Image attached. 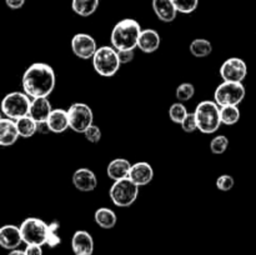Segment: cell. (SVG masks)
Returning <instances> with one entry per match:
<instances>
[{"label": "cell", "mask_w": 256, "mask_h": 255, "mask_svg": "<svg viewBox=\"0 0 256 255\" xmlns=\"http://www.w3.org/2000/svg\"><path fill=\"white\" fill-rule=\"evenodd\" d=\"M246 90L242 82H222L214 92V102L219 106L239 105L244 100Z\"/></svg>", "instance_id": "obj_8"}, {"label": "cell", "mask_w": 256, "mask_h": 255, "mask_svg": "<svg viewBox=\"0 0 256 255\" xmlns=\"http://www.w3.org/2000/svg\"><path fill=\"white\" fill-rule=\"evenodd\" d=\"M212 52V45L206 39H195L190 44V52L195 58L209 56Z\"/></svg>", "instance_id": "obj_25"}, {"label": "cell", "mask_w": 256, "mask_h": 255, "mask_svg": "<svg viewBox=\"0 0 256 255\" xmlns=\"http://www.w3.org/2000/svg\"><path fill=\"white\" fill-rule=\"evenodd\" d=\"M152 9L162 22H172L176 19L178 10L172 0H152Z\"/></svg>", "instance_id": "obj_20"}, {"label": "cell", "mask_w": 256, "mask_h": 255, "mask_svg": "<svg viewBox=\"0 0 256 255\" xmlns=\"http://www.w3.org/2000/svg\"><path fill=\"white\" fill-rule=\"evenodd\" d=\"M5 2H6V5L10 9L16 10L22 8V5L25 4V0H5Z\"/></svg>", "instance_id": "obj_37"}, {"label": "cell", "mask_w": 256, "mask_h": 255, "mask_svg": "<svg viewBox=\"0 0 256 255\" xmlns=\"http://www.w3.org/2000/svg\"><path fill=\"white\" fill-rule=\"evenodd\" d=\"M72 249L74 255H92L94 239L85 230H78L72 238Z\"/></svg>", "instance_id": "obj_13"}, {"label": "cell", "mask_w": 256, "mask_h": 255, "mask_svg": "<svg viewBox=\"0 0 256 255\" xmlns=\"http://www.w3.org/2000/svg\"><path fill=\"white\" fill-rule=\"evenodd\" d=\"M154 178V170L152 166L146 162H139L132 165L129 172V179L138 186L148 185Z\"/></svg>", "instance_id": "obj_15"}, {"label": "cell", "mask_w": 256, "mask_h": 255, "mask_svg": "<svg viewBox=\"0 0 256 255\" xmlns=\"http://www.w3.org/2000/svg\"><path fill=\"white\" fill-rule=\"evenodd\" d=\"M72 50L75 56L82 60L92 59L94 54L96 52L98 46L94 38L85 32L75 34L72 39Z\"/></svg>", "instance_id": "obj_11"}, {"label": "cell", "mask_w": 256, "mask_h": 255, "mask_svg": "<svg viewBox=\"0 0 256 255\" xmlns=\"http://www.w3.org/2000/svg\"><path fill=\"white\" fill-rule=\"evenodd\" d=\"M160 42V35L156 30L154 29H144L142 30V34L139 36V42H138V48L142 50V52H154L159 49Z\"/></svg>", "instance_id": "obj_18"}, {"label": "cell", "mask_w": 256, "mask_h": 255, "mask_svg": "<svg viewBox=\"0 0 256 255\" xmlns=\"http://www.w3.org/2000/svg\"><path fill=\"white\" fill-rule=\"evenodd\" d=\"M70 129L84 134L85 130L92 126L94 122V114L89 105L84 102H74L68 109Z\"/></svg>", "instance_id": "obj_9"}, {"label": "cell", "mask_w": 256, "mask_h": 255, "mask_svg": "<svg viewBox=\"0 0 256 255\" xmlns=\"http://www.w3.org/2000/svg\"><path fill=\"white\" fill-rule=\"evenodd\" d=\"M22 242L26 245H45L49 235V224L39 218H26L20 224Z\"/></svg>", "instance_id": "obj_6"}, {"label": "cell", "mask_w": 256, "mask_h": 255, "mask_svg": "<svg viewBox=\"0 0 256 255\" xmlns=\"http://www.w3.org/2000/svg\"><path fill=\"white\" fill-rule=\"evenodd\" d=\"M8 255H26L25 254L24 250H20V249H14V250H10L9 254Z\"/></svg>", "instance_id": "obj_39"}, {"label": "cell", "mask_w": 256, "mask_h": 255, "mask_svg": "<svg viewBox=\"0 0 256 255\" xmlns=\"http://www.w3.org/2000/svg\"><path fill=\"white\" fill-rule=\"evenodd\" d=\"M38 132H42V134H46V132H50L49 125H48L46 122H38Z\"/></svg>", "instance_id": "obj_38"}, {"label": "cell", "mask_w": 256, "mask_h": 255, "mask_svg": "<svg viewBox=\"0 0 256 255\" xmlns=\"http://www.w3.org/2000/svg\"><path fill=\"white\" fill-rule=\"evenodd\" d=\"M22 242L20 228L16 225L8 224L0 228V246L6 250H14Z\"/></svg>", "instance_id": "obj_14"}, {"label": "cell", "mask_w": 256, "mask_h": 255, "mask_svg": "<svg viewBox=\"0 0 256 255\" xmlns=\"http://www.w3.org/2000/svg\"><path fill=\"white\" fill-rule=\"evenodd\" d=\"M15 122H16L18 132L22 138L28 139V138H32L35 132H38V122L29 115L20 118Z\"/></svg>", "instance_id": "obj_24"}, {"label": "cell", "mask_w": 256, "mask_h": 255, "mask_svg": "<svg viewBox=\"0 0 256 255\" xmlns=\"http://www.w3.org/2000/svg\"><path fill=\"white\" fill-rule=\"evenodd\" d=\"M120 60L118 56V50L112 46H102L98 48L96 52L92 56V66L95 72L104 78H112L119 72Z\"/></svg>", "instance_id": "obj_4"}, {"label": "cell", "mask_w": 256, "mask_h": 255, "mask_svg": "<svg viewBox=\"0 0 256 255\" xmlns=\"http://www.w3.org/2000/svg\"><path fill=\"white\" fill-rule=\"evenodd\" d=\"M229 148V139L225 135H218L210 142V150L212 154H224Z\"/></svg>", "instance_id": "obj_28"}, {"label": "cell", "mask_w": 256, "mask_h": 255, "mask_svg": "<svg viewBox=\"0 0 256 255\" xmlns=\"http://www.w3.org/2000/svg\"><path fill=\"white\" fill-rule=\"evenodd\" d=\"M180 125H182V130L185 132H194L195 130H198V124L194 112H189Z\"/></svg>", "instance_id": "obj_34"}, {"label": "cell", "mask_w": 256, "mask_h": 255, "mask_svg": "<svg viewBox=\"0 0 256 255\" xmlns=\"http://www.w3.org/2000/svg\"><path fill=\"white\" fill-rule=\"evenodd\" d=\"M198 130L204 134H214L222 125L220 106L212 100H204L199 102L194 112Z\"/></svg>", "instance_id": "obj_3"}, {"label": "cell", "mask_w": 256, "mask_h": 255, "mask_svg": "<svg viewBox=\"0 0 256 255\" xmlns=\"http://www.w3.org/2000/svg\"><path fill=\"white\" fill-rule=\"evenodd\" d=\"M24 252L26 255H42V245H26Z\"/></svg>", "instance_id": "obj_36"}, {"label": "cell", "mask_w": 256, "mask_h": 255, "mask_svg": "<svg viewBox=\"0 0 256 255\" xmlns=\"http://www.w3.org/2000/svg\"><path fill=\"white\" fill-rule=\"evenodd\" d=\"M118 56H119L120 64H128V62L134 60V50H119L118 52Z\"/></svg>", "instance_id": "obj_35"}, {"label": "cell", "mask_w": 256, "mask_h": 255, "mask_svg": "<svg viewBox=\"0 0 256 255\" xmlns=\"http://www.w3.org/2000/svg\"><path fill=\"white\" fill-rule=\"evenodd\" d=\"M52 112V102H49L48 98H35L32 100L29 116H32L36 122H46Z\"/></svg>", "instance_id": "obj_17"}, {"label": "cell", "mask_w": 256, "mask_h": 255, "mask_svg": "<svg viewBox=\"0 0 256 255\" xmlns=\"http://www.w3.org/2000/svg\"><path fill=\"white\" fill-rule=\"evenodd\" d=\"M94 220L102 229H112L116 225V214L109 208H99L94 214Z\"/></svg>", "instance_id": "obj_22"}, {"label": "cell", "mask_w": 256, "mask_h": 255, "mask_svg": "<svg viewBox=\"0 0 256 255\" xmlns=\"http://www.w3.org/2000/svg\"><path fill=\"white\" fill-rule=\"evenodd\" d=\"M2 110H0V120H2Z\"/></svg>", "instance_id": "obj_40"}, {"label": "cell", "mask_w": 256, "mask_h": 255, "mask_svg": "<svg viewBox=\"0 0 256 255\" xmlns=\"http://www.w3.org/2000/svg\"><path fill=\"white\" fill-rule=\"evenodd\" d=\"M55 72L49 64L34 62L22 74V90L32 99L48 98L55 88Z\"/></svg>", "instance_id": "obj_1"}, {"label": "cell", "mask_w": 256, "mask_h": 255, "mask_svg": "<svg viewBox=\"0 0 256 255\" xmlns=\"http://www.w3.org/2000/svg\"><path fill=\"white\" fill-rule=\"evenodd\" d=\"M132 162L129 160L124 159V158H116V159L112 160L106 168L108 176L114 182L118 180H122L129 178L130 169H132Z\"/></svg>", "instance_id": "obj_19"}, {"label": "cell", "mask_w": 256, "mask_h": 255, "mask_svg": "<svg viewBox=\"0 0 256 255\" xmlns=\"http://www.w3.org/2000/svg\"><path fill=\"white\" fill-rule=\"evenodd\" d=\"M235 184V180L232 175L229 174H224V175H220L216 180V188L222 192H229L234 188Z\"/></svg>", "instance_id": "obj_32"}, {"label": "cell", "mask_w": 256, "mask_h": 255, "mask_svg": "<svg viewBox=\"0 0 256 255\" xmlns=\"http://www.w3.org/2000/svg\"><path fill=\"white\" fill-rule=\"evenodd\" d=\"M99 2L100 0H72V8L75 14L86 18L96 12Z\"/></svg>", "instance_id": "obj_23"}, {"label": "cell", "mask_w": 256, "mask_h": 255, "mask_svg": "<svg viewBox=\"0 0 256 255\" xmlns=\"http://www.w3.org/2000/svg\"><path fill=\"white\" fill-rule=\"evenodd\" d=\"M219 72L224 82H242L248 75L246 62L240 58H229L222 62Z\"/></svg>", "instance_id": "obj_10"}, {"label": "cell", "mask_w": 256, "mask_h": 255, "mask_svg": "<svg viewBox=\"0 0 256 255\" xmlns=\"http://www.w3.org/2000/svg\"><path fill=\"white\" fill-rule=\"evenodd\" d=\"M188 112L186 106H185L182 102H174L172 106L169 108V118L172 119V122H176V124H182V120L186 118Z\"/></svg>", "instance_id": "obj_27"}, {"label": "cell", "mask_w": 256, "mask_h": 255, "mask_svg": "<svg viewBox=\"0 0 256 255\" xmlns=\"http://www.w3.org/2000/svg\"><path fill=\"white\" fill-rule=\"evenodd\" d=\"M195 94V86L192 82H182L176 88L175 96L179 102H188L192 99Z\"/></svg>", "instance_id": "obj_29"}, {"label": "cell", "mask_w": 256, "mask_h": 255, "mask_svg": "<svg viewBox=\"0 0 256 255\" xmlns=\"http://www.w3.org/2000/svg\"><path fill=\"white\" fill-rule=\"evenodd\" d=\"M72 184L79 192H89L95 190L98 185L96 175L88 168H80L72 174Z\"/></svg>", "instance_id": "obj_12"}, {"label": "cell", "mask_w": 256, "mask_h": 255, "mask_svg": "<svg viewBox=\"0 0 256 255\" xmlns=\"http://www.w3.org/2000/svg\"><path fill=\"white\" fill-rule=\"evenodd\" d=\"M84 136L89 142L96 144V142H99L100 139H102V130H100L99 126L92 124V126H89L86 130H85Z\"/></svg>", "instance_id": "obj_33"}, {"label": "cell", "mask_w": 256, "mask_h": 255, "mask_svg": "<svg viewBox=\"0 0 256 255\" xmlns=\"http://www.w3.org/2000/svg\"><path fill=\"white\" fill-rule=\"evenodd\" d=\"M60 224L59 222H52L49 224V235H48V240H46V245L52 249H54L55 246L62 242V239L58 235V230H59Z\"/></svg>", "instance_id": "obj_31"}, {"label": "cell", "mask_w": 256, "mask_h": 255, "mask_svg": "<svg viewBox=\"0 0 256 255\" xmlns=\"http://www.w3.org/2000/svg\"><path fill=\"white\" fill-rule=\"evenodd\" d=\"M49 129L52 132H64L70 128L69 116H68V110L64 109H52V114L49 115L46 120Z\"/></svg>", "instance_id": "obj_21"}, {"label": "cell", "mask_w": 256, "mask_h": 255, "mask_svg": "<svg viewBox=\"0 0 256 255\" xmlns=\"http://www.w3.org/2000/svg\"><path fill=\"white\" fill-rule=\"evenodd\" d=\"M19 136L15 120L2 118L0 120V146H10L15 144Z\"/></svg>", "instance_id": "obj_16"}, {"label": "cell", "mask_w": 256, "mask_h": 255, "mask_svg": "<svg viewBox=\"0 0 256 255\" xmlns=\"http://www.w3.org/2000/svg\"><path fill=\"white\" fill-rule=\"evenodd\" d=\"M142 26L135 19H122L112 28V46L115 50H135L138 48V42L142 34Z\"/></svg>", "instance_id": "obj_2"}, {"label": "cell", "mask_w": 256, "mask_h": 255, "mask_svg": "<svg viewBox=\"0 0 256 255\" xmlns=\"http://www.w3.org/2000/svg\"><path fill=\"white\" fill-rule=\"evenodd\" d=\"M178 12L182 14H192L199 5V0H172Z\"/></svg>", "instance_id": "obj_30"}, {"label": "cell", "mask_w": 256, "mask_h": 255, "mask_svg": "<svg viewBox=\"0 0 256 255\" xmlns=\"http://www.w3.org/2000/svg\"><path fill=\"white\" fill-rule=\"evenodd\" d=\"M109 195L114 205L119 208H128L132 205L139 195V186L129 178L114 182L109 190Z\"/></svg>", "instance_id": "obj_7"}, {"label": "cell", "mask_w": 256, "mask_h": 255, "mask_svg": "<svg viewBox=\"0 0 256 255\" xmlns=\"http://www.w3.org/2000/svg\"><path fill=\"white\" fill-rule=\"evenodd\" d=\"M30 105H32V100L25 92H12L5 95L4 99L2 100L0 108L5 116L16 122L20 118L29 115Z\"/></svg>", "instance_id": "obj_5"}, {"label": "cell", "mask_w": 256, "mask_h": 255, "mask_svg": "<svg viewBox=\"0 0 256 255\" xmlns=\"http://www.w3.org/2000/svg\"><path fill=\"white\" fill-rule=\"evenodd\" d=\"M220 116H222V124L234 125L239 122L240 110L236 105L220 106Z\"/></svg>", "instance_id": "obj_26"}]
</instances>
